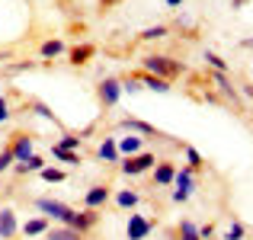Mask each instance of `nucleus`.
<instances>
[{"label":"nucleus","instance_id":"f257e3e1","mask_svg":"<svg viewBox=\"0 0 253 240\" xmlns=\"http://www.w3.org/2000/svg\"><path fill=\"white\" fill-rule=\"evenodd\" d=\"M141 68H144V74H154V77H161V80H173V77L183 74V64L173 61V58H167V55H148V58H141Z\"/></svg>","mask_w":253,"mask_h":240},{"label":"nucleus","instance_id":"f03ea898","mask_svg":"<svg viewBox=\"0 0 253 240\" xmlns=\"http://www.w3.org/2000/svg\"><path fill=\"white\" fill-rule=\"evenodd\" d=\"M154 163H157L154 151H141V154H131V157H125L122 163H119V170H122L125 176H141V173L154 170Z\"/></svg>","mask_w":253,"mask_h":240},{"label":"nucleus","instance_id":"7ed1b4c3","mask_svg":"<svg viewBox=\"0 0 253 240\" xmlns=\"http://www.w3.org/2000/svg\"><path fill=\"white\" fill-rule=\"evenodd\" d=\"M173 186H176V189H173V202H186V199L192 196V189H196V173L189 170V166H186V170H176V176H173Z\"/></svg>","mask_w":253,"mask_h":240},{"label":"nucleus","instance_id":"20e7f679","mask_svg":"<svg viewBox=\"0 0 253 240\" xmlns=\"http://www.w3.org/2000/svg\"><path fill=\"white\" fill-rule=\"evenodd\" d=\"M36 208L42 211L45 218H55V221H61V224L68 221V218H71V211H74L71 205L58 202V199H36Z\"/></svg>","mask_w":253,"mask_h":240},{"label":"nucleus","instance_id":"39448f33","mask_svg":"<svg viewBox=\"0 0 253 240\" xmlns=\"http://www.w3.org/2000/svg\"><path fill=\"white\" fill-rule=\"evenodd\" d=\"M119 96H122V80L119 77L99 80V103H103V109H112L119 103Z\"/></svg>","mask_w":253,"mask_h":240},{"label":"nucleus","instance_id":"423d86ee","mask_svg":"<svg viewBox=\"0 0 253 240\" xmlns=\"http://www.w3.org/2000/svg\"><path fill=\"white\" fill-rule=\"evenodd\" d=\"M119 128H125L128 135H141V138H161V131H157L151 122H141V119H131V116L122 119V122H119Z\"/></svg>","mask_w":253,"mask_h":240},{"label":"nucleus","instance_id":"0eeeda50","mask_svg":"<svg viewBox=\"0 0 253 240\" xmlns=\"http://www.w3.org/2000/svg\"><path fill=\"white\" fill-rule=\"evenodd\" d=\"M106 202H109V186H90V189L84 192V205L90 211H99Z\"/></svg>","mask_w":253,"mask_h":240},{"label":"nucleus","instance_id":"6e6552de","mask_svg":"<svg viewBox=\"0 0 253 240\" xmlns=\"http://www.w3.org/2000/svg\"><path fill=\"white\" fill-rule=\"evenodd\" d=\"M19 234V221L13 208H0V240H13Z\"/></svg>","mask_w":253,"mask_h":240},{"label":"nucleus","instance_id":"1a4fd4ad","mask_svg":"<svg viewBox=\"0 0 253 240\" xmlns=\"http://www.w3.org/2000/svg\"><path fill=\"white\" fill-rule=\"evenodd\" d=\"M173 176H176V163L173 160H157L154 163V186H173Z\"/></svg>","mask_w":253,"mask_h":240},{"label":"nucleus","instance_id":"9d476101","mask_svg":"<svg viewBox=\"0 0 253 240\" xmlns=\"http://www.w3.org/2000/svg\"><path fill=\"white\" fill-rule=\"evenodd\" d=\"M64 224L84 234V231H90L93 224H96V211H90V208H84V211H71V218H68Z\"/></svg>","mask_w":253,"mask_h":240},{"label":"nucleus","instance_id":"9b49d317","mask_svg":"<svg viewBox=\"0 0 253 240\" xmlns=\"http://www.w3.org/2000/svg\"><path fill=\"white\" fill-rule=\"evenodd\" d=\"M125 234H128V240H144L151 234V221L148 218H141V215H131L128 218V231H125Z\"/></svg>","mask_w":253,"mask_h":240},{"label":"nucleus","instance_id":"f8f14e48","mask_svg":"<svg viewBox=\"0 0 253 240\" xmlns=\"http://www.w3.org/2000/svg\"><path fill=\"white\" fill-rule=\"evenodd\" d=\"M13 157H16V163H23V160L32 157V138L29 135H13Z\"/></svg>","mask_w":253,"mask_h":240},{"label":"nucleus","instance_id":"ddd939ff","mask_svg":"<svg viewBox=\"0 0 253 240\" xmlns=\"http://www.w3.org/2000/svg\"><path fill=\"white\" fill-rule=\"evenodd\" d=\"M116 148H119V157L141 154V135H125V138H116Z\"/></svg>","mask_w":253,"mask_h":240},{"label":"nucleus","instance_id":"4468645a","mask_svg":"<svg viewBox=\"0 0 253 240\" xmlns=\"http://www.w3.org/2000/svg\"><path fill=\"white\" fill-rule=\"evenodd\" d=\"M45 240H84V234L74 231V228H68V224H58V228L45 231Z\"/></svg>","mask_w":253,"mask_h":240},{"label":"nucleus","instance_id":"2eb2a0df","mask_svg":"<svg viewBox=\"0 0 253 240\" xmlns=\"http://www.w3.org/2000/svg\"><path fill=\"white\" fill-rule=\"evenodd\" d=\"M96 157L106 160V163H119V148H116V138H103V144L96 148Z\"/></svg>","mask_w":253,"mask_h":240},{"label":"nucleus","instance_id":"dca6fc26","mask_svg":"<svg viewBox=\"0 0 253 240\" xmlns=\"http://www.w3.org/2000/svg\"><path fill=\"white\" fill-rule=\"evenodd\" d=\"M135 80H138V83H144V86H151L154 93H170V80H161V77H154V74H144V71H141Z\"/></svg>","mask_w":253,"mask_h":240},{"label":"nucleus","instance_id":"f3484780","mask_svg":"<svg viewBox=\"0 0 253 240\" xmlns=\"http://www.w3.org/2000/svg\"><path fill=\"white\" fill-rule=\"evenodd\" d=\"M48 228H51V224H48V218L42 215V218H32V221H26V224H23L19 231H23L26 237H39V234H45Z\"/></svg>","mask_w":253,"mask_h":240},{"label":"nucleus","instance_id":"a211bd4d","mask_svg":"<svg viewBox=\"0 0 253 240\" xmlns=\"http://www.w3.org/2000/svg\"><path fill=\"white\" fill-rule=\"evenodd\" d=\"M93 55H96V45H74L71 48V64H86Z\"/></svg>","mask_w":253,"mask_h":240},{"label":"nucleus","instance_id":"6ab92c4d","mask_svg":"<svg viewBox=\"0 0 253 240\" xmlns=\"http://www.w3.org/2000/svg\"><path fill=\"white\" fill-rule=\"evenodd\" d=\"M39 170H45V157H39V154H32L29 160L16 163V173H19V176H26V173H39Z\"/></svg>","mask_w":253,"mask_h":240},{"label":"nucleus","instance_id":"aec40b11","mask_svg":"<svg viewBox=\"0 0 253 240\" xmlns=\"http://www.w3.org/2000/svg\"><path fill=\"white\" fill-rule=\"evenodd\" d=\"M138 202H141V196H138L135 189H119L116 192V205L119 208H135Z\"/></svg>","mask_w":253,"mask_h":240},{"label":"nucleus","instance_id":"412c9836","mask_svg":"<svg viewBox=\"0 0 253 240\" xmlns=\"http://www.w3.org/2000/svg\"><path fill=\"white\" fill-rule=\"evenodd\" d=\"M215 86H218V90H221L224 96L231 99V103H241V96H237V90H234V86H231L228 74H218V71H215Z\"/></svg>","mask_w":253,"mask_h":240},{"label":"nucleus","instance_id":"4be33fe9","mask_svg":"<svg viewBox=\"0 0 253 240\" xmlns=\"http://www.w3.org/2000/svg\"><path fill=\"white\" fill-rule=\"evenodd\" d=\"M61 51H64V42H61V39H48V42H42L39 55H42V58H58Z\"/></svg>","mask_w":253,"mask_h":240},{"label":"nucleus","instance_id":"5701e85b","mask_svg":"<svg viewBox=\"0 0 253 240\" xmlns=\"http://www.w3.org/2000/svg\"><path fill=\"white\" fill-rule=\"evenodd\" d=\"M51 154L61 160V163H71V166H77V163H81V154H77V151H64V148H58V144L51 148Z\"/></svg>","mask_w":253,"mask_h":240},{"label":"nucleus","instance_id":"b1692460","mask_svg":"<svg viewBox=\"0 0 253 240\" xmlns=\"http://www.w3.org/2000/svg\"><path fill=\"white\" fill-rule=\"evenodd\" d=\"M176 237H179V240H202V237H199V228H196L192 221H179Z\"/></svg>","mask_w":253,"mask_h":240},{"label":"nucleus","instance_id":"393cba45","mask_svg":"<svg viewBox=\"0 0 253 240\" xmlns=\"http://www.w3.org/2000/svg\"><path fill=\"white\" fill-rule=\"evenodd\" d=\"M183 154H186V166H189L192 173H196V170H202V154H199L196 148H189V144H186V148H183Z\"/></svg>","mask_w":253,"mask_h":240},{"label":"nucleus","instance_id":"a878e982","mask_svg":"<svg viewBox=\"0 0 253 240\" xmlns=\"http://www.w3.org/2000/svg\"><path fill=\"white\" fill-rule=\"evenodd\" d=\"M167 32H170L167 26H148V29H144V32H141L138 39H144V42H157V39H164Z\"/></svg>","mask_w":253,"mask_h":240},{"label":"nucleus","instance_id":"bb28decb","mask_svg":"<svg viewBox=\"0 0 253 240\" xmlns=\"http://www.w3.org/2000/svg\"><path fill=\"white\" fill-rule=\"evenodd\" d=\"M205 64H211L218 74H228V61L221 55H215V51H205Z\"/></svg>","mask_w":253,"mask_h":240},{"label":"nucleus","instance_id":"cd10ccee","mask_svg":"<svg viewBox=\"0 0 253 240\" xmlns=\"http://www.w3.org/2000/svg\"><path fill=\"white\" fill-rule=\"evenodd\" d=\"M39 176H42L45 183H64V176H68V173H64V170H55V166H45V170H39Z\"/></svg>","mask_w":253,"mask_h":240},{"label":"nucleus","instance_id":"c85d7f7f","mask_svg":"<svg viewBox=\"0 0 253 240\" xmlns=\"http://www.w3.org/2000/svg\"><path fill=\"white\" fill-rule=\"evenodd\" d=\"M244 234H247V231H244V224L234 218V221H231V228L224 231V237H221V240H244Z\"/></svg>","mask_w":253,"mask_h":240},{"label":"nucleus","instance_id":"c756f323","mask_svg":"<svg viewBox=\"0 0 253 240\" xmlns=\"http://www.w3.org/2000/svg\"><path fill=\"white\" fill-rule=\"evenodd\" d=\"M58 148H64V151H81V138H77V135H61Z\"/></svg>","mask_w":253,"mask_h":240},{"label":"nucleus","instance_id":"7c9ffc66","mask_svg":"<svg viewBox=\"0 0 253 240\" xmlns=\"http://www.w3.org/2000/svg\"><path fill=\"white\" fill-rule=\"evenodd\" d=\"M13 163H16V157H13V148H3V151H0V173H6Z\"/></svg>","mask_w":253,"mask_h":240},{"label":"nucleus","instance_id":"2f4dec72","mask_svg":"<svg viewBox=\"0 0 253 240\" xmlns=\"http://www.w3.org/2000/svg\"><path fill=\"white\" fill-rule=\"evenodd\" d=\"M32 112H36V116H42V119H48V122H58V116L45 103H32Z\"/></svg>","mask_w":253,"mask_h":240},{"label":"nucleus","instance_id":"473e14b6","mask_svg":"<svg viewBox=\"0 0 253 240\" xmlns=\"http://www.w3.org/2000/svg\"><path fill=\"white\" fill-rule=\"evenodd\" d=\"M138 86H141V83H138L135 77H128V80L122 83V93H138Z\"/></svg>","mask_w":253,"mask_h":240},{"label":"nucleus","instance_id":"72a5a7b5","mask_svg":"<svg viewBox=\"0 0 253 240\" xmlns=\"http://www.w3.org/2000/svg\"><path fill=\"white\" fill-rule=\"evenodd\" d=\"M10 119V103H6V96H0V122H6Z\"/></svg>","mask_w":253,"mask_h":240},{"label":"nucleus","instance_id":"f704fd0d","mask_svg":"<svg viewBox=\"0 0 253 240\" xmlns=\"http://www.w3.org/2000/svg\"><path fill=\"white\" fill-rule=\"evenodd\" d=\"M211 234H215V228H211V224H205V228H199V237H202V240H205V237H211Z\"/></svg>","mask_w":253,"mask_h":240},{"label":"nucleus","instance_id":"c9c22d12","mask_svg":"<svg viewBox=\"0 0 253 240\" xmlns=\"http://www.w3.org/2000/svg\"><path fill=\"white\" fill-rule=\"evenodd\" d=\"M164 3H167L170 10H176V6H183V0H164Z\"/></svg>","mask_w":253,"mask_h":240},{"label":"nucleus","instance_id":"e433bc0d","mask_svg":"<svg viewBox=\"0 0 253 240\" xmlns=\"http://www.w3.org/2000/svg\"><path fill=\"white\" fill-rule=\"evenodd\" d=\"M244 3H250V0H234V3H231V6H234V10H241Z\"/></svg>","mask_w":253,"mask_h":240},{"label":"nucleus","instance_id":"4c0bfd02","mask_svg":"<svg viewBox=\"0 0 253 240\" xmlns=\"http://www.w3.org/2000/svg\"><path fill=\"white\" fill-rule=\"evenodd\" d=\"M241 48H253V39H244V42H241Z\"/></svg>","mask_w":253,"mask_h":240},{"label":"nucleus","instance_id":"58836bf2","mask_svg":"<svg viewBox=\"0 0 253 240\" xmlns=\"http://www.w3.org/2000/svg\"><path fill=\"white\" fill-rule=\"evenodd\" d=\"M0 61H10V51H0Z\"/></svg>","mask_w":253,"mask_h":240},{"label":"nucleus","instance_id":"ea45409f","mask_svg":"<svg viewBox=\"0 0 253 240\" xmlns=\"http://www.w3.org/2000/svg\"><path fill=\"white\" fill-rule=\"evenodd\" d=\"M99 3H103V6H112V3H119V0H99Z\"/></svg>","mask_w":253,"mask_h":240}]
</instances>
